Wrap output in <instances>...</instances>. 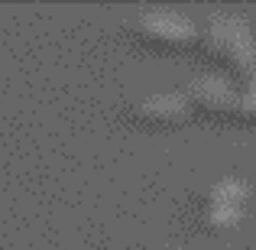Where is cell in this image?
<instances>
[{
  "instance_id": "8992f818",
  "label": "cell",
  "mask_w": 256,
  "mask_h": 250,
  "mask_svg": "<svg viewBox=\"0 0 256 250\" xmlns=\"http://www.w3.org/2000/svg\"><path fill=\"white\" fill-rule=\"evenodd\" d=\"M201 221H204L211 231H227V227H237L240 221H244V208H234V205H211V201H204Z\"/></svg>"
},
{
  "instance_id": "277c9868",
  "label": "cell",
  "mask_w": 256,
  "mask_h": 250,
  "mask_svg": "<svg viewBox=\"0 0 256 250\" xmlns=\"http://www.w3.org/2000/svg\"><path fill=\"white\" fill-rule=\"evenodd\" d=\"M130 114L146 124H178L192 114V101L185 98V91H159L140 98L130 107Z\"/></svg>"
},
{
  "instance_id": "5b68a950",
  "label": "cell",
  "mask_w": 256,
  "mask_h": 250,
  "mask_svg": "<svg viewBox=\"0 0 256 250\" xmlns=\"http://www.w3.org/2000/svg\"><path fill=\"white\" fill-rule=\"evenodd\" d=\"M204 201H211V205L246 208V201H250V185H246L244 179H237V175H224V179H218L211 188H208Z\"/></svg>"
},
{
  "instance_id": "6da1fadb",
  "label": "cell",
  "mask_w": 256,
  "mask_h": 250,
  "mask_svg": "<svg viewBox=\"0 0 256 250\" xmlns=\"http://www.w3.org/2000/svg\"><path fill=\"white\" fill-rule=\"evenodd\" d=\"M198 43H201V49H204L208 56H214L218 62L237 69L240 75L256 62L253 33L240 17H214L211 23L201 30Z\"/></svg>"
},
{
  "instance_id": "7a4b0ae2",
  "label": "cell",
  "mask_w": 256,
  "mask_h": 250,
  "mask_svg": "<svg viewBox=\"0 0 256 250\" xmlns=\"http://www.w3.org/2000/svg\"><path fill=\"white\" fill-rule=\"evenodd\" d=\"M133 30L140 39H146L150 46H166V49H182V46H192L201 36L198 26L185 17V13L175 10H146L133 20Z\"/></svg>"
},
{
  "instance_id": "3957f363",
  "label": "cell",
  "mask_w": 256,
  "mask_h": 250,
  "mask_svg": "<svg viewBox=\"0 0 256 250\" xmlns=\"http://www.w3.org/2000/svg\"><path fill=\"white\" fill-rule=\"evenodd\" d=\"M185 98L192 101V107L208 111V114H237L240 88H234L220 75H201V78H194V82H188Z\"/></svg>"
}]
</instances>
